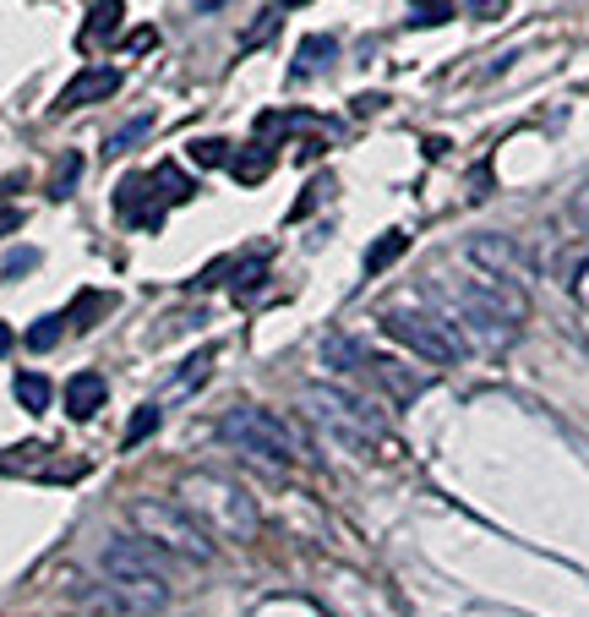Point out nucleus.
Here are the masks:
<instances>
[{
	"label": "nucleus",
	"instance_id": "f257e3e1",
	"mask_svg": "<svg viewBox=\"0 0 589 617\" xmlns=\"http://www.w3.org/2000/svg\"><path fill=\"white\" fill-rule=\"evenodd\" d=\"M180 503L208 525V536H230V541H252L263 514H257V497L246 486H235L230 475H213V470H191L180 475Z\"/></svg>",
	"mask_w": 589,
	"mask_h": 617
},
{
	"label": "nucleus",
	"instance_id": "f03ea898",
	"mask_svg": "<svg viewBox=\"0 0 589 617\" xmlns=\"http://www.w3.org/2000/svg\"><path fill=\"white\" fill-rule=\"evenodd\" d=\"M305 416H311L333 443H344L349 454H371V443L388 438V416L371 410L360 394L333 388V383H311V388H305Z\"/></svg>",
	"mask_w": 589,
	"mask_h": 617
},
{
	"label": "nucleus",
	"instance_id": "7ed1b4c3",
	"mask_svg": "<svg viewBox=\"0 0 589 617\" xmlns=\"http://www.w3.org/2000/svg\"><path fill=\"white\" fill-rule=\"evenodd\" d=\"M132 525H137V536H147L175 563H213V536L180 497L175 503L169 497H137L132 503Z\"/></svg>",
	"mask_w": 589,
	"mask_h": 617
},
{
	"label": "nucleus",
	"instance_id": "20e7f679",
	"mask_svg": "<svg viewBox=\"0 0 589 617\" xmlns=\"http://www.w3.org/2000/svg\"><path fill=\"white\" fill-rule=\"evenodd\" d=\"M219 438L257 464H294L300 460V438L285 416L263 410V405H235L219 416Z\"/></svg>",
	"mask_w": 589,
	"mask_h": 617
},
{
	"label": "nucleus",
	"instance_id": "39448f33",
	"mask_svg": "<svg viewBox=\"0 0 589 617\" xmlns=\"http://www.w3.org/2000/svg\"><path fill=\"white\" fill-rule=\"evenodd\" d=\"M382 333L437 366L464 361V350H469V339L453 328V317H437V311H382Z\"/></svg>",
	"mask_w": 589,
	"mask_h": 617
},
{
	"label": "nucleus",
	"instance_id": "423d86ee",
	"mask_svg": "<svg viewBox=\"0 0 589 617\" xmlns=\"http://www.w3.org/2000/svg\"><path fill=\"white\" fill-rule=\"evenodd\" d=\"M169 552H158L147 536H115L99 552V580H126V585H164L169 580Z\"/></svg>",
	"mask_w": 589,
	"mask_h": 617
},
{
	"label": "nucleus",
	"instance_id": "0eeeda50",
	"mask_svg": "<svg viewBox=\"0 0 589 617\" xmlns=\"http://www.w3.org/2000/svg\"><path fill=\"white\" fill-rule=\"evenodd\" d=\"M77 602L99 617H153L169 607V585H126V580H93L77 591Z\"/></svg>",
	"mask_w": 589,
	"mask_h": 617
},
{
	"label": "nucleus",
	"instance_id": "6e6552de",
	"mask_svg": "<svg viewBox=\"0 0 589 617\" xmlns=\"http://www.w3.org/2000/svg\"><path fill=\"white\" fill-rule=\"evenodd\" d=\"M464 257H469L475 274H486V279H497V285H513V290H524L530 274H535V257H530L513 235H475V241L464 246Z\"/></svg>",
	"mask_w": 589,
	"mask_h": 617
},
{
	"label": "nucleus",
	"instance_id": "1a4fd4ad",
	"mask_svg": "<svg viewBox=\"0 0 589 617\" xmlns=\"http://www.w3.org/2000/svg\"><path fill=\"white\" fill-rule=\"evenodd\" d=\"M110 93H121V71H115V66H88V71H77V77H71L66 88H60L55 110L66 115V110L99 104V99H110Z\"/></svg>",
	"mask_w": 589,
	"mask_h": 617
},
{
	"label": "nucleus",
	"instance_id": "9d476101",
	"mask_svg": "<svg viewBox=\"0 0 589 617\" xmlns=\"http://www.w3.org/2000/svg\"><path fill=\"white\" fill-rule=\"evenodd\" d=\"M153 197H158V191H153L147 175H126L121 191H115V213H121L126 224H137V230H158V224H164V202H153Z\"/></svg>",
	"mask_w": 589,
	"mask_h": 617
},
{
	"label": "nucleus",
	"instance_id": "9b49d317",
	"mask_svg": "<svg viewBox=\"0 0 589 617\" xmlns=\"http://www.w3.org/2000/svg\"><path fill=\"white\" fill-rule=\"evenodd\" d=\"M104 399H110V383H104L99 372H77V377L66 383V416H71V421H93Z\"/></svg>",
	"mask_w": 589,
	"mask_h": 617
},
{
	"label": "nucleus",
	"instance_id": "f8f14e48",
	"mask_svg": "<svg viewBox=\"0 0 589 617\" xmlns=\"http://www.w3.org/2000/svg\"><path fill=\"white\" fill-rule=\"evenodd\" d=\"M366 366H371V377H377V383H382V388H388V394H393L399 405H410V399H415V394L426 388V377L404 372V366H399V361H388V355H371Z\"/></svg>",
	"mask_w": 589,
	"mask_h": 617
},
{
	"label": "nucleus",
	"instance_id": "ddd939ff",
	"mask_svg": "<svg viewBox=\"0 0 589 617\" xmlns=\"http://www.w3.org/2000/svg\"><path fill=\"white\" fill-rule=\"evenodd\" d=\"M333 49H338V44H333L327 33H311V38L300 44V60L290 66V82H305V77H316V71H322V66L333 60Z\"/></svg>",
	"mask_w": 589,
	"mask_h": 617
},
{
	"label": "nucleus",
	"instance_id": "4468645a",
	"mask_svg": "<svg viewBox=\"0 0 589 617\" xmlns=\"http://www.w3.org/2000/svg\"><path fill=\"white\" fill-rule=\"evenodd\" d=\"M11 394H16V405H22L27 416H44V410H49V399H55V388H49V377H38V372H16V383H11Z\"/></svg>",
	"mask_w": 589,
	"mask_h": 617
},
{
	"label": "nucleus",
	"instance_id": "2eb2a0df",
	"mask_svg": "<svg viewBox=\"0 0 589 617\" xmlns=\"http://www.w3.org/2000/svg\"><path fill=\"white\" fill-rule=\"evenodd\" d=\"M404 252H410V235H404V230H388L382 241H371V246H366V274H382V268H393Z\"/></svg>",
	"mask_w": 589,
	"mask_h": 617
},
{
	"label": "nucleus",
	"instance_id": "dca6fc26",
	"mask_svg": "<svg viewBox=\"0 0 589 617\" xmlns=\"http://www.w3.org/2000/svg\"><path fill=\"white\" fill-rule=\"evenodd\" d=\"M322 361H327V366H338V372H360L371 355H366V344H355V339L333 333V339H322Z\"/></svg>",
	"mask_w": 589,
	"mask_h": 617
},
{
	"label": "nucleus",
	"instance_id": "f3484780",
	"mask_svg": "<svg viewBox=\"0 0 589 617\" xmlns=\"http://www.w3.org/2000/svg\"><path fill=\"white\" fill-rule=\"evenodd\" d=\"M121 16H126V0H93V11H88V22H82V44H93V38L115 33V27H121Z\"/></svg>",
	"mask_w": 589,
	"mask_h": 617
},
{
	"label": "nucleus",
	"instance_id": "a211bd4d",
	"mask_svg": "<svg viewBox=\"0 0 589 617\" xmlns=\"http://www.w3.org/2000/svg\"><path fill=\"white\" fill-rule=\"evenodd\" d=\"M49 443H16V454H0V475H44Z\"/></svg>",
	"mask_w": 589,
	"mask_h": 617
},
{
	"label": "nucleus",
	"instance_id": "6ab92c4d",
	"mask_svg": "<svg viewBox=\"0 0 589 617\" xmlns=\"http://www.w3.org/2000/svg\"><path fill=\"white\" fill-rule=\"evenodd\" d=\"M230 169H235V180H241V186H257V180L274 169V148H268V143H257V148H246V154L230 158Z\"/></svg>",
	"mask_w": 589,
	"mask_h": 617
},
{
	"label": "nucleus",
	"instance_id": "aec40b11",
	"mask_svg": "<svg viewBox=\"0 0 589 617\" xmlns=\"http://www.w3.org/2000/svg\"><path fill=\"white\" fill-rule=\"evenodd\" d=\"M147 180H153L158 202H186V197H191V180H186V175H180L175 164H158V169H153Z\"/></svg>",
	"mask_w": 589,
	"mask_h": 617
},
{
	"label": "nucleus",
	"instance_id": "412c9836",
	"mask_svg": "<svg viewBox=\"0 0 589 617\" xmlns=\"http://www.w3.org/2000/svg\"><path fill=\"white\" fill-rule=\"evenodd\" d=\"M60 333H66V317H38V322L27 328V350H55Z\"/></svg>",
	"mask_w": 589,
	"mask_h": 617
},
{
	"label": "nucleus",
	"instance_id": "4be33fe9",
	"mask_svg": "<svg viewBox=\"0 0 589 617\" xmlns=\"http://www.w3.org/2000/svg\"><path fill=\"white\" fill-rule=\"evenodd\" d=\"M77 175H82V158L66 154L55 164V175H49V197H71V191H77Z\"/></svg>",
	"mask_w": 589,
	"mask_h": 617
},
{
	"label": "nucleus",
	"instance_id": "5701e85b",
	"mask_svg": "<svg viewBox=\"0 0 589 617\" xmlns=\"http://www.w3.org/2000/svg\"><path fill=\"white\" fill-rule=\"evenodd\" d=\"M191 158H197V164H202V169H219V164H230V143H224V137H197V143H191Z\"/></svg>",
	"mask_w": 589,
	"mask_h": 617
},
{
	"label": "nucleus",
	"instance_id": "b1692460",
	"mask_svg": "<svg viewBox=\"0 0 589 617\" xmlns=\"http://www.w3.org/2000/svg\"><path fill=\"white\" fill-rule=\"evenodd\" d=\"M147 132H153V115H137V121H126L115 137H110V154H126V148H137Z\"/></svg>",
	"mask_w": 589,
	"mask_h": 617
},
{
	"label": "nucleus",
	"instance_id": "393cba45",
	"mask_svg": "<svg viewBox=\"0 0 589 617\" xmlns=\"http://www.w3.org/2000/svg\"><path fill=\"white\" fill-rule=\"evenodd\" d=\"M158 432V405H143L137 416H132V427H126V449H137L143 438H153Z\"/></svg>",
	"mask_w": 589,
	"mask_h": 617
},
{
	"label": "nucleus",
	"instance_id": "a878e982",
	"mask_svg": "<svg viewBox=\"0 0 589 617\" xmlns=\"http://www.w3.org/2000/svg\"><path fill=\"white\" fill-rule=\"evenodd\" d=\"M99 307H104V296H99V290H82V296L71 301V311H60V317H66V322H77V328H88Z\"/></svg>",
	"mask_w": 589,
	"mask_h": 617
},
{
	"label": "nucleus",
	"instance_id": "bb28decb",
	"mask_svg": "<svg viewBox=\"0 0 589 617\" xmlns=\"http://www.w3.org/2000/svg\"><path fill=\"white\" fill-rule=\"evenodd\" d=\"M27 268H38V252H33V246H16V252L5 257V279H22Z\"/></svg>",
	"mask_w": 589,
	"mask_h": 617
},
{
	"label": "nucleus",
	"instance_id": "cd10ccee",
	"mask_svg": "<svg viewBox=\"0 0 589 617\" xmlns=\"http://www.w3.org/2000/svg\"><path fill=\"white\" fill-rule=\"evenodd\" d=\"M453 16V5H442V0H432V5H421L415 16H410V27H437V22H447Z\"/></svg>",
	"mask_w": 589,
	"mask_h": 617
},
{
	"label": "nucleus",
	"instance_id": "c85d7f7f",
	"mask_svg": "<svg viewBox=\"0 0 589 617\" xmlns=\"http://www.w3.org/2000/svg\"><path fill=\"white\" fill-rule=\"evenodd\" d=\"M568 213H574V224H579V230H585V235H589V186H579V191H574V202H568Z\"/></svg>",
	"mask_w": 589,
	"mask_h": 617
},
{
	"label": "nucleus",
	"instance_id": "c756f323",
	"mask_svg": "<svg viewBox=\"0 0 589 617\" xmlns=\"http://www.w3.org/2000/svg\"><path fill=\"white\" fill-rule=\"evenodd\" d=\"M464 11H469V16H502L508 0H464Z\"/></svg>",
	"mask_w": 589,
	"mask_h": 617
},
{
	"label": "nucleus",
	"instance_id": "7c9ffc66",
	"mask_svg": "<svg viewBox=\"0 0 589 617\" xmlns=\"http://www.w3.org/2000/svg\"><path fill=\"white\" fill-rule=\"evenodd\" d=\"M16 224H22V213H16V208H0V235H11Z\"/></svg>",
	"mask_w": 589,
	"mask_h": 617
},
{
	"label": "nucleus",
	"instance_id": "2f4dec72",
	"mask_svg": "<svg viewBox=\"0 0 589 617\" xmlns=\"http://www.w3.org/2000/svg\"><path fill=\"white\" fill-rule=\"evenodd\" d=\"M11 344H16V333H11V328H5V322H0V355H5V350H11Z\"/></svg>",
	"mask_w": 589,
	"mask_h": 617
},
{
	"label": "nucleus",
	"instance_id": "473e14b6",
	"mask_svg": "<svg viewBox=\"0 0 589 617\" xmlns=\"http://www.w3.org/2000/svg\"><path fill=\"white\" fill-rule=\"evenodd\" d=\"M274 5H279V11H285V5H305V0H274Z\"/></svg>",
	"mask_w": 589,
	"mask_h": 617
}]
</instances>
